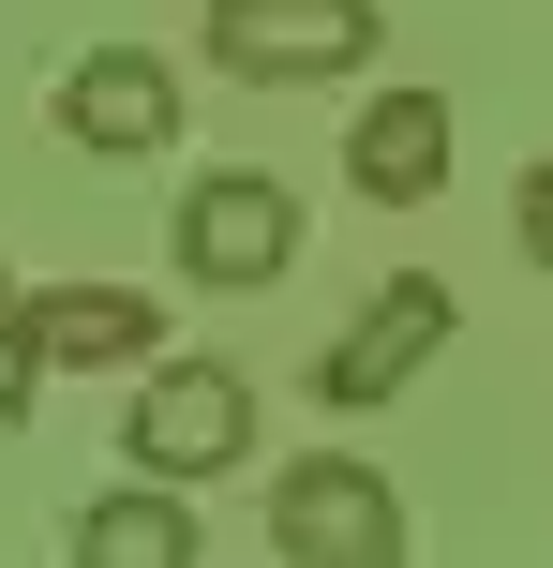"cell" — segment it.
<instances>
[{"instance_id": "obj_7", "label": "cell", "mask_w": 553, "mask_h": 568, "mask_svg": "<svg viewBox=\"0 0 553 568\" xmlns=\"http://www.w3.org/2000/svg\"><path fill=\"white\" fill-rule=\"evenodd\" d=\"M345 180H359L375 210H419V195L449 180V105H434V90H389V105H359Z\"/></svg>"}, {"instance_id": "obj_2", "label": "cell", "mask_w": 553, "mask_h": 568, "mask_svg": "<svg viewBox=\"0 0 553 568\" xmlns=\"http://www.w3.org/2000/svg\"><path fill=\"white\" fill-rule=\"evenodd\" d=\"M120 449L150 479H225L255 449V389L225 359H135V404H120Z\"/></svg>"}, {"instance_id": "obj_10", "label": "cell", "mask_w": 553, "mask_h": 568, "mask_svg": "<svg viewBox=\"0 0 553 568\" xmlns=\"http://www.w3.org/2000/svg\"><path fill=\"white\" fill-rule=\"evenodd\" d=\"M30 389H45V314H30V284L0 270V419H30Z\"/></svg>"}, {"instance_id": "obj_3", "label": "cell", "mask_w": 553, "mask_h": 568, "mask_svg": "<svg viewBox=\"0 0 553 568\" xmlns=\"http://www.w3.org/2000/svg\"><path fill=\"white\" fill-rule=\"evenodd\" d=\"M449 329H464V300H449L434 270H389V284H375V314H359V329H329L315 404H329V419H375V404H404V374L434 359Z\"/></svg>"}, {"instance_id": "obj_11", "label": "cell", "mask_w": 553, "mask_h": 568, "mask_svg": "<svg viewBox=\"0 0 553 568\" xmlns=\"http://www.w3.org/2000/svg\"><path fill=\"white\" fill-rule=\"evenodd\" d=\"M509 240H524V255L553 270V165H524V195H509Z\"/></svg>"}, {"instance_id": "obj_6", "label": "cell", "mask_w": 553, "mask_h": 568, "mask_svg": "<svg viewBox=\"0 0 553 568\" xmlns=\"http://www.w3.org/2000/svg\"><path fill=\"white\" fill-rule=\"evenodd\" d=\"M60 135H75V150H105V165H150V150L180 135L165 60H150V45H90L75 75H60Z\"/></svg>"}, {"instance_id": "obj_9", "label": "cell", "mask_w": 553, "mask_h": 568, "mask_svg": "<svg viewBox=\"0 0 553 568\" xmlns=\"http://www.w3.org/2000/svg\"><path fill=\"white\" fill-rule=\"evenodd\" d=\"M45 314V359L60 374H135L150 359V300L135 284H60V300H30Z\"/></svg>"}, {"instance_id": "obj_4", "label": "cell", "mask_w": 553, "mask_h": 568, "mask_svg": "<svg viewBox=\"0 0 553 568\" xmlns=\"http://www.w3.org/2000/svg\"><path fill=\"white\" fill-rule=\"evenodd\" d=\"M285 270H299V195H285V180L225 165V180H195V195H180V284L255 300V284H285Z\"/></svg>"}, {"instance_id": "obj_8", "label": "cell", "mask_w": 553, "mask_h": 568, "mask_svg": "<svg viewBox=\"0 0 553 568\" xmlns=\"http://www.w3.org/2000/svg\"><path fill=\"white\" fill-rule=\"evenodd\" d=\"M195 554H209L195 509H180L150 464H135L120 494H90V509H75V568H195Z\"/></svg>"}, {"instance_id": "obj_5", "label": "cell", "mask_w": 553, "mask_h": 568, "mask_svg": "<svg viewBox=\"0 0 553 568\" xmlns=\"http://www.w3.org/2000/svg\"><path fill=\"white\" fill-rule=\"evenodd\" d=\"M269 554H285V568H389V554H404V494H389L375 464H285Z\"/></svg>"}, {"instance_id": "obj_1", "label": "cell", "mask_w": 553, "mask_h": 568, "mask_svg": "<svg viewBox=\"0 0 553 568\" xmlns=\"http://www.w3.org/2000/svg\"><path fill=\"white\" fill-rule=\"evenodd\" d=\"M375 0H209V60H225L239 90H329L375 60Z\"/></svg>"}]
</instances>
